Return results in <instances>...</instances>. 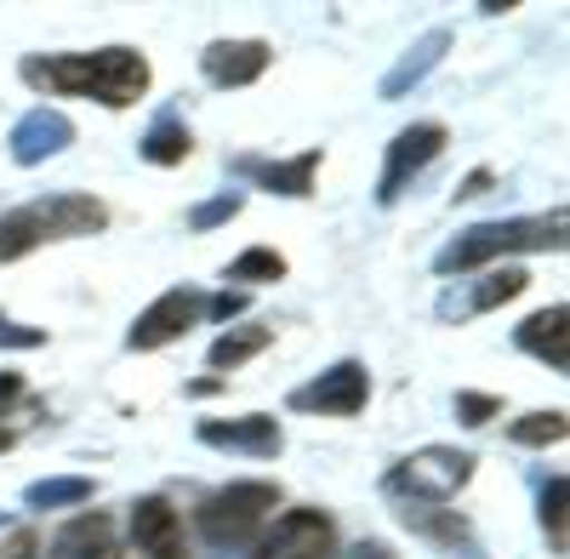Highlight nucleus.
Wrapping results in <instances>:
<instances>
[{"label": "nucleus", "instance_id": "29", "mask_svg": "<svg viewBox=\"0 0 570 559\" xmlns=\"http://www.w3.org/2000/svg\"><path fill=\"white\" fill-rule=\"evenodd\" d=\"M23 394V377H18V371H0V405H12Z\"/></svg>", "mask_w": 570, "mask_h": 559}, {"label": "nucleus", "instance_id": "22", "mask_svg": "<svg viewBox=\"0 0 570 559\" xmlns=\"http://www.w3.org/2000/svg\"><path fill=\"white\" fill-rule=\"evenodd\" d=\"M564 508H570V480L553 474L542 486V531H548V548L553 553H564Z\"/></svg>", "mask_w": 570, "mask_h": 559}, {"label": "nucleus", "instance_id": "27", "mask_svg": "<svg viewBox=\"0 0 570 559\" xmlns=\"http://www.w3.org/2000/svg\"><path fill=\"white\" fill-rule=\"evenodd\" d=\"M456 416H462V423H491L497 400H485V394H456Z\"/></svg>", "mask_w": 570, "mask_h": 559}, {"label": "nucleus", "instance_id": "11", "mask_svg": "<svg viewBox=\"0 0 570 559\" xmlns=\"http://www.w3.org/2000/svg\"><path fill=\"white\" fill-rule=\"evenodd\" d=\"M531 286V274L519 268V263H508V268H491L485 280H473L468 292H456V297H445L440 303V314L445 320H473V314H485V308H502V303H513L519 292Z\"/></svg>", "mask_w": 570, "mask_h": 559}, {"label": "nucleus", "instance_id": "10", "mask_svg": "<svg viewBox=\"0 0 570 559\" xmlns=\"http://www.w3.org/2000/svg\"><path fill=\"white\" fill-rule=\"evenodd\" d=\"M268 63H274L268 40H212L200 52V69L212 86H252V80H263Z\"/></svg>", "mask_w": 570, "mask_h": 559}, {"label": "nucleus", "instance_id": "18", "mask_svg": "<svg viewBox=\"0 0 570 559\" xmlns=\"http://www.w3.org/2000/svg\"><path fill=\"white\" fill-rule=\"evenodd\" d=\"M445 46H451V35H445V29H428V35L411 46V52H405V63H400L389 80H383V98H405V91H411L428 69H434V58L445 52Z\"/></svg>", "mask_w": 570, "mask_h": 559}, {"label": "nucleus", "instance_id": "26", "mask_svg": "<svg viewBox=\"0 0 570 559\" xmlns=\"http://www.w3.org/2000/svg\"><path fill=\"white\" fill-rule=\"evenodd\" d=\"M46 332H35V325H12L7 314H0V349H40Z\"/></svg>", "mask_w": 570, "mask_h": 559}, {"label": "nucleus", "instance_id": "15", "mask_svg": "<svg viewBox=\"0 0 570 559\" xmlns=\"http://www.w3.org/2000/svg\"><path fill=\"white\" fill-rule=\"evenodd\" d=\"M46 559H120L115 526H109L104 514H91V520H69V526L52 537Z\"/></svg>", "mask_w": 570, "mask_h": 559}, {"label": "nucleus", "instance_id": "8", "mask_svg": "<svg viewBox=\"0 0 570 559\" xmlns=\"http://www.w3.org/2000/svg\"><path fill=\"white\" fill-rule=\"evenodd\" d=\"M206 314V303H200V292L195 286H177V292H166L160 303H149L137 320H131V332H126V343L131 349H160V343H171V337H183L188 325H195Z\"/></svg>", "mask_w": 570, "mask_h": 559}, {"label": "nucleus", "instance_id": "32", "mask_svg": "<svg viewBox=\"0 0 570 559\" xmlns=\"http://www.w3.org/2000/svg\"><path fill=\"white\" fill-rule=\"evenodd\" d=\"M12 445V429H0V451H7Z\"/></svg>", "mask_w": 570, "mask_h": 559}, {"label": "nucleus", "instance_id": "23", "mask_svg": "<svg viewBox=\"0 0 570 559\" xmlns=\"http://www.w3.org/2000/svg\"><path fill=\"white\" fill-rule=\"evenodd\" d=\"M513 445H559L564 440V411H531L508 429Z\"/></svg>", "mask_w": 570, "mask_h": 559}, {"label": "nucleus", "instance_id": "5", "mask_svg": "<svg viewBox=\"0 0 570 559\" xmlns=\"http://www.w3.org/2000/svg\"><path fill=\"white\" fill-rule=\"evenodd\" d=\"M371 400V371L360 360H337L331 371H320L314 383H303L292 394V411H320V416H354Z\"/></svg>", "mask_w": 570, "mask_h": 559}, {"label": "nucleus", "instance_id": "20", "mask_svg": "<svg viewBox=\"0 0 570 559\" xmlns=\"http://www.w3.org/2000/svg\"><path fill=\"white\" fill-rule=\"evenodd\" d=\"M268 349V325H240V332H228V337H217L212 343V365L223 371H234V365H246L252 354H263Z\"/></svg>", "mask_w": 570, "mask_h": 559}, {"label": "nucleus", "instance_id": "9", "mask_svg": "<svg viewBox=\"0 0 570 559\" xmlns=\"http://www.w3.org/2000/svg\"><path fill=\"white\" fill-rule=\"evenodd\" d=\"M131 542L142 559H188L183 548V520H177V508L166 497H142L131 508Z\"/></svg>", "mask_w": 570, "mask_h": 559}, {"label": "nucleus", "instance_id": "14", "mask_svg": "<svg viewBox=\"0 0 570 559\" xmlns=\"http://www.w3.org/2000/svg\"><path fill=\"white\" fill-rule=\"evenodd\" d=\"M200 440L217 445V451H246V457H279V429L274 416H240V423H200Z\"/></svg>", "mask_w": 570, "mask_h": 559}, {"label": "nucleus", "instance_id": "21", "mask_svg": "<svg viewBox=\"0 0 570 559\" xmlns=\"http://www.w3.org/2000/svg\"><path fill=\"white\" fill-rule=\"evenodd\" d=\"M86 497H91V480L75 474V480H35L23 502L40 508V514H52V508H69V502H86Z\"/></svg>", "mask_w": 570, "mask_h": 559}, {"label": "nucleus", "instance_id": "24", "mask_svg": "<svg viewBox=\"0 0 570 559\" xmlns=\"http://www.w3.org/2000/svg\"><path fill=\"white\" fill-rule=\"evenodd\" d=\"M279 274H285V257H279L274 246H257V252H246V257L228 263L234 286H252V280H279Z\"/></svg>", "mask_w": 570, "mask_h": 559}, {"label": "nucleus", "instance_id": "25", "mask_svg": "<svg viewBox=\"0 0 570 559\" xmlns=\"http://www.w3.org/2000/svg\"><path fill=\"white\" fill-rule=\"evenodd\" d=\"M240 195H217V200H206V206H195L188 212V228H217V223H228V217H240Z\"/></svg>", "mask_w": 570, "mask_h": 559}, {"label": "nucleus", "instance_id": "28", "mask_svg": "<svg viewBox=\"0 0 570 559\" xmlns=\"http://www.w3.org/2000/svg\"><path fill=\"white\" fill-rule=\"evenodd\" d=\"M246 308H252V297H246V292H223V297H217V303H212L206 314H217V320H228V314H246Z\"/></svg>", "mask_w": 570, "mask_h": 559}, {"label": "nucleus", "instance_id": "30", "mask_svg": "<svg viewBox=\"0 0 570 559\" xmlns=\"http://www.w3.org/2000/svg\"><path fill=\"white\" fill-rule=\"evenodd\" d=\"M29 553H35V537H29V531H18V537H12V548L0 553V559H29Z\"/></svg>", "mask_w": 570, "mask_h": 559}, {"label": "nucleus", "instance_id": "6", "mask_svg": "<svg viewBox=\"0 0 570 559\" xmlns=\"http://www.w3.org/2000/svg\"><path fill=\"white\" fill-rule=\"evenodd\" d=\"M263 559H337V526L320 508H292L285 520H274Z\"/></svg>", "mask_w": 570, "mask_h": 559}, {"label": "nucleus", "instance_id": "4", "mask_svg": "<svg viewBox=\"0 0 570 559\" xmlns=\"http://www.w3.org/2000/svg\"><path fill=\"white\" fill-rule=\"evenodd\" d=\"M473 474V451H456V445H422L411 451L405 462H394L389 474V491L394 497H411V502H445L468 486Z\"/></svg>", "mask_w": 570, "mask_h": 559}, {"label": "nucleus", "instance_id": "16", "mask_svg": "<svg viewBox=\"0 0 570 559\" xmlns=\"http://www.w3.org/2000/svg\"><path fill=\"white\" fill-rule=\"evenodd\" d=\"M314 171H320V149H308L297 160H246V177H257L274 195H297V200L314 189Z\"/></svg>", "mask_w": 570, "mask_h": 559}, {"label": "nucleus", "instance_id": "2", "mask_svg": "<svg viewBox=\"0 0 570 559\" xmlns=\"http://www.w3.org/2000/svg\"><path fill=\"white\" fill-rule=\"evenodd\" d=\"M564 246V206L537 212V217H508V223H473L434 257L440 274H468V268H485L508 252H559Z\"/></svg>", "mask_w": 570, "mask_h": 559}, {"label": "nucleus", "instance_id": "3", "mask_svg": "<svg viewBox=\"0 0 570 559\" xmlns=\"http://www.w3.org/2000/svg\"><path fill=\"white\" fill-rule=\"evenodd\" d=\"M279 508V486L268 480H240V486H223L217 497L200 502V531L217 548H240L268 514Z\"/></svg>", "mask_w": 570, "mask_h": 559}, {"label": "nucleus", "instance_id": "12", "mask_svg": "<svg viewBox=\"0 0 570 559\" xmlns=\"http://www.w3.org/2000/svg\"><path fill=\"white\" fill-rule=\"evenodd\" d=\"M69 144H75V126H69L58 109H35V115H23L18 131H12L18 166H40L46 155H58V149H69Z\"/></svg>", "mask_w": 570, "mask_h": 559}, {"label": "nucleus", "instance_id": "17", "mask_svg": "<svg viewBox=\"0 0 570 559\" xmlns=\"http://www.w3.org/2000/svg\"><path fill=\"white\" fill-rule=\"evenodd\" d=\"M46 241H52V235H46L40 200H35V206H18V212L0 217V263H18L23 252H35V246H46Z\"/></svg>", "mask_w": 570, "mask_h": 559}, {"label": "nucleus", "instance_id": "31", "mask_svg": "<svg viewBox=\"0 0 570 559\" xmlns=\"http://www.w3.org/2000/svg\"><path fill=\"white\" fill-rule=\"evenodd\" d=\"M354 559H394V553H389L383 542H360V548H354Z\"/></svg>", "mask_w": 570, "mask_h": 559}, {"label": "nucleus", "instance_id": "7", "mask_svg": "<svg viewBox=\"0 0 570 559\" xmlns=\"http://www.w3.org/2000/svg\"><path fill=\"white\" fill-rule=\"evenodd\" d=\"M434 155H445V126H434V120H422V126H411V131H400L394 144H389V166H383V183H376V206H394L400 195H405V183L434 160Z\"/></svg>", "mask_w": 570, "mask_h": 559}, {"label": "nucleus", "instance_id": "19", "mask_svg": "<svg viewBox=\"0 0 570 559\" xmlns=\"http://www.w3.org/2000/svg\"><path fill=\"white\" fill-rule=\"evenodd\" d=\"M188 149H195V137H188V126L177 115L155 120L149 137H142V160H155V166H177V160H188Z\"/></svg>", "mask_w": 570, "mask_h": 559}, {"label": "nucleus", "instance_id": "13", "mask_svg": "<svg viewBox=\"0 0 570 559\" xmlns=\"http://www.w3.org/2000/svg\"><path fill=\"white\" fill-rule=\"evenodd\" d=\"M564 325H570V308H564V303H548V308H537L525 325H519V332H513V343L525 349V354H537V360H548L553 371H564V365H570Z\"/></svg>", "mask_w": 570, "mask_h": 559}, {"label": "nucleus", "instance_id": "1", "mask_svg": "<svg viewBox=\"0 0 570 559\" xmlns=\"http://www.w3.org/2000/svg\"><path fill=\"white\" fill-rule=\"evenodd\" d=\"M23 80L63 98H91L104 109H131L149 91V58L131 46H104V52H63V58H29Z\"/></svg>", "mask_w": 570, "mask_h": 559}]
</instances>
